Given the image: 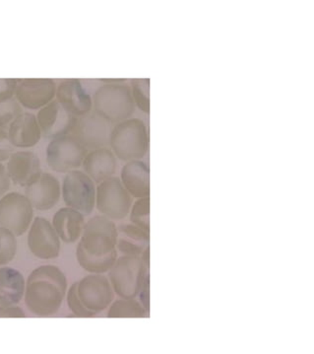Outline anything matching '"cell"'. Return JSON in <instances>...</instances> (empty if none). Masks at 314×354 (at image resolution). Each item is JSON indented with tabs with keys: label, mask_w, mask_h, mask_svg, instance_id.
Here are the masks:
<instances>
[{
	"label": "cell",
	"mask_w": 314,
	"mask_h": 354,
	"mask_svg": "<svg viewBox=\"0 0 314 354\" xmlns=\"http://www.w3.org/2000/svg\"><path fill=\"white\" fill-rule=\"evenodd\" d=\"M117 226L114 221L96 215L85 222L76 248V259L90 274H105L117 260Z\"/></svg>",
	"instance_id": "cell-1"
},
{
	"label": "cell",
	"mask_w": 314,
	"mask_h": 354,
	"mask_svg": "<svg viewBox=\"0 0 314 354\" xmlns=\"http://www.w3.org/2000/svg\"><path fill=\"white\" fill-rule=\"evenodd\" d=\"M67 290V277L61 268L52 265L41 266L28 277L25 304L35 316L52 317L61 309Z\"/></svg>",
	"instance_id": "cell-2"
},
{
	"label": "cell",
	"mask_w": 314,
	"mask_h": 354,
	"mask_svg": "<svg viewBox=\"0 0 314 354\" xmlns=\"http://www.w3.org/2000/svg\"><path fill=\"white\" fill-rule=\"evenodd\" d=\"M110 147L119 160H142L149 150V133L144 120L130 118L115 124Z\"/></svg>",
	"instance_id": "cell-3"
},
{
	"label": "cell",
	"mask_w": 314,
	"mask_h": 354,
	"mask_svg": "<svg viewBox=\"0 0 314 354\" xmlns=\"http://www.w3.org/2000/svg\"><path fill=\"white\" fill-rule=\"evenodd\" d=\"M93 111L110 124L130 119L135 112L130 86L126 83H105L93 95Z\"/></svg>",
	"instance_id": "cell-4"
},
{
	"label": "cell",
	"mask_w": 314,
	"mask_h": 354,
	"mask_svg": "<svg viewBox=\"0 0 314 354\" xmlns=\"http://www.w3.org/2000/svg\"><path fill=\"white\" fill-rule=\"evenodd\" d=\"M149 274V270L140 257L122 254L108 272V279L119 298L137 297Z\"/></svg>",
	"instance_id": "cell-5"
},
{
	"label": "cell",
	"mask_w": 314,
	"mask_h": 354,
	"mask_svg": "<svg viewBox=\"0 0 314 354\" xmlns=\"http://www.w3.org/2000/svg\"><path fill=\"white\" fill-rule=\"evenodd\" d=\"M133 198L119 177H110L97 186L96 207L112 221H124L129 215Z\"/></svg>",
	"instance_id": "cell-6"
},
{
	"label": "cell",
	"mask_w": 314,
	"mask_h": 354,
	"mask_svg": "<svg viewBox=\"0 0 314 354\" xmlns=\"http://www.w3.org/2000/svg\"><path fill=\"white\" fill-rule=\"evenodd\" d=\"M96 183L81 170L66 173L61 185V196L66 207L78 210L85 216L96 207Z\"/></svg>",
	"instance_id": "cell-7"
},
{
	"label": "cell",
	"mask_w": 314,
	"mask_h": 354,
	"mask_svg": "<svg viewBox=\"0 0 314 354\" xmlns=\"http://www.w3.org/2000/svg\"><path fill=\"white\" fill-rule=\"evenodd\" d=\"M87 153L86 148L72 134H68L50 140L46 151V158L50 170L66 174L78 170Z\"/></svg>",
	"instance_id": "cell-8"
},
{
	"label": "cell",
	"mask_w": 314,
	"mask_h": 354,
	"mask_svg": "<svg viewBox=\"0 0 314 354\" xmlns=\"http://www.w3.org/2000/svg\"><path fill=\"white\" fill-rule=\"evenodd\" d=\"M34 221V207L25 194L11 192L0 198V226L20 237Z\"/></svg>",
	"instance_id": "cell-9"
},
{
	"label": "cell",
	"mask_w": 314,
	"mask_h": 354,
	"mask_svg": "<svg viewBox=\"0 0 314 354\" xmlns=\"http://www.w3.org/2000/svg\"><path fill=\"white\" fill-rule=\"evenodd\" d=\"M114 124L94 111L77 118L72 136L88 151L110 147V133Z\"/></svg>",
	"instance_id": "cell-10"
},
{
	"label": "cell",
	"mask_w": 314,
	"mask_h": 354,
	"mask_svg": "<svg viewBox=\"0 0 314 354\" xmlns=\"http://www.w3.org/2000/svg\"><path fill=\"white\" fill-rule=\"evenodd\" d=\"M28 247L40 260H55L61 254V240L48 219L35 217L28 233Z\"/></svg>",
	"instance_id": "cell-11"
},
{
	"label": "cell",
	"mask_w": 314,
	"mask_h": 354,
	"mask_svg": "<svg viewBox=\"0 0 314 354\" xmlns=\"http://www.w3.org/2000/svg\"><path fill=\"white\" fill-rule=\"evenodd\" d=\"M81 302L95 315L105 311L115 299V291L106 275L91 274L78 281Z\"/></svg>",
	"instance_id": "cell-12"
},
{
	"label": "cell",
	"mask_w": 314,
	"mask_h": 354,
	"mask_svg": "<svg viewBox=\"0 0 314 354\" xmlns=\"http://www.w3.org/2000/svg\"><path fill=\"white\" fill-rule=\"evenodd\" d=\"M57 84L50 78H25L18 80L15 99L22 107L41 110L54 101Z\"/></svg>",
	"instance_id": "cell-13"
},
{
	"label": "cell",
	"mask_w": 314,
	"mask_h": 354,
	"mask_svg": "<svg viewBox=\"0 0 314 354\" xmlns=\"http://www.w3.org/2000/svg\"><path fill=\"white\" fill-rule=\"evenodd\" d=\"M41 136L48 140L72 133L77 118L62 107L57 100L50 102L37 114Z\"/></svg>",
	"instance_id": "cell-14"
},
{
	"label": "cell",
	"mask_w": 314,
	"mask_h": 354,
	"mask_svg": "<svg viewBox=\"0 0 314 354\" xmlns=\"http://www.w3.org/2000/svg\"><path fill=\"white\" fill-rule=\"evenodd\" d=\"M55 100L76 118L93 111V98L79 80L61 81L57 85Z\"/></svg>",
	"instance_id": "cell-15"
},
{
	"label": "cell",
	"mask_w": 314,
	"mask_h": 354,
	"mask_svg": "<svg viewBox=\"0 0 314 354\" xmlns=\"http://www.w3.org/2000/svg\"><path fill=\"white\" fill-rule=\"evenodd\" d=\"M25 196L39 212H48L59 203L61 185L55 176L43 172L38 179L25 187Z\"/></svg>",
	"instance_id": "cell-16"
},
{
	"label": "cell",
	"mask_w": 314,
	"mask_h": 354,
	"mask_svg": "<svg viewBox=\"0 0 314 354\" xmlns=\"http://www.w3.org/2000/svg\"><path fill=\"white\" fill-rule=\"evenodd\" d=\"M7 174L16 186L27 187L40 177L41 163L40 157L33 151H14L7 160Z\"/></svg>",
	"instance_id": "cell-17"
},
{
	"label": "cell",
	"mask_w": 314,
	"mask_h": 354,
	"mask_svg": "<svg viewBox=\"0 0 314 354\" xmlns=\"http://www.w3.org/2000/svg\"><path fill=\"white\" fill-rule=\"evenodd\" d=\"M83 171L96 184L114 177L117 170V158L108 147L90 150L82 164Z\"/></svg>",
	"instance_id": "cell-18"
},
{
	"label": "cell",
	"mask_w": 314,
	"mask_h": 354,
	"mask_svg": "<svg viewBox=\"0 0 314 354\" xmlns=\"http://www.w3.org/2000/svg\"><path fill=\"white\" fill-rule=\"evenodd\" d=\"M7 133L9 141L15 148L36 147L43 136L37 115L27 112H23L14 120L7 129Z\"/></svg>",
	"instance_id": "cell-19"
},
{
	"label": "cell",
	"mask_w": 314,
	"mask_h": 354,
	"mask_svg": "<svg viewBox=\"0 0 314 354\" xmlns=\"http://www.w3.org/2000/svg\"><path fill=\"white\" fill-rule=\"evenodd\" d=\"M119 179L133 198L150 196V168L146 162H126L121 169Z\"/></svg>",
	"instance_id": "cell-20"
},
{
	"label": "cell",
	"mask_w": 314,
	"mask_h": 354,
	"mask_svg": "<svg viewBox=\"0 0 314 354\" xmlns=\"http://www.w3.org/2000/svg\"><path fill=\"white\" fill-rule=\"evenodd\" d=\"M52 224L62 242L73 244L82 236L85 215L71 207H61L55 212Z\"/></svg>",
	"instance_id": "cell-21"
},
{
	"label": "cell",
	"mask_w": 314,
	"mask_h": 354,
	"mask_svg": "<svg viewBox=\"0 0 314 354\" xmlns=\"http://www.w3.org/2000/svg\"><path fill=\"white\" fill-rule=\"evenodd\" d=\"M26 281L18 270L0 268V306H15L25 295Z\"/></svg>",
	"instance_id": "cell-22"
},
{
	"label": "cell",
	"mask_w": 314,
	"mask_h": 354,
	"mask_svg": "<svg viewBox=\"0 0 314 354\" xmlns=\"http://www.w3.org/2000/svg\"><path fill=\"white\" fill-rule=\"evenodd\" d=\"M150 233L133 223L117 226V250L126 256H138L149 246Z\"/></svg>",
	"instance_id": "cell-23"
},
{
	"label": "cell",
	"mask_w": 314,
	"mask_h": 354,
	"mask_svg": "<svg viewBox=\"0 0 314 354\" xmlns=\"http://www.w3.org/2000/svg\"><path fill=\"white\" fill-rule=\"evenodd\" d=\"M148 312L135 298H119L108 307V318H145Z\"/></svg>",
	"instance_id": "cell-24"
},
{
	"label": "cell",
	"mask_w": 314,
	"mask_h": 354,
	"mask_svg": "<svg viewBox=\"0 0 314 354\" xmlns=\"http://www.w3.org/2000/svg\"><path fill=\"white\" fill-rule=\"evenodd\" d=\"M134 104L145 114H150V80L149 78H135L129 84Z\"/></svg>",
	"instance_id": "cell-25"
},
{
	"label": "cell",
	"mask_w": 314,
	"mask_h": 354,
	"mask_svg": "<svg viewBox=\"0 0 314 354\" xmlns=\"http://www.w3.org/2000/svg\"><path fill=\"white\" fill-rule=\"evenodd\" d=\"M129 219L131 223L150 233V196L134 201L129 212Z\"/></svg>",
	"instance_id": "cell-26"
},
{
	"label": "cell",
	"mask_w": 314,
	"mask_h": 354,
	"mask_svg": "<svg viewBox=\"0 0 314 354\" xmlns=\"http://www.w3.org/2000/svg\"><path fill=\"white\" fill-rule=\"evenodd\" d=\"M17 249L16 236L8 229L0 226V267L8 265L15 259Z\"/></svg>",
	"instance_id": "cell-27"
},
{
	"label": "cell",
	"mask_w": 314,
	"mask_h": 354,
	"mask_svg": "<svg viewBox=\"0 0 314 354\" xmlns=\"http://www.w3.org/2000/svg\"><path fill=\"white\" fill-rule=\"evenodd\" d=\"M23 113L22 106L15 98L0 102V129H8L14 120Z\"/></svg>",
	"instance_id": "cell-28"
},
{
	"label": "cell",
	"mask_w": 314,
	"mask_h": 354,
	"mask_svg": "<svg viewBox=\"0 0 314 354\" xmlns=\"http://www.w3.org/2000/svg\"><path fill=\"white\" fill-rule=\"evenodd\" d=\"M77 286L78 281L74 282L67 290L66 301L69 309L76 317H79V318H91V317L96 316L81 302L79 296H78Z\"/></svg>",
	"instance_id": "cell-29"
},
{
	"label": "cell",
	"mask_w": 314,
	"mask_h": 354,
	"mask_svg": "<svg viewBox=\"0 0 314 354\" xmlns=\"http://www.w3.org/2000/svg\"><path fill=\"white\" fill-rule=\"evenodd\" d=\"M18 80H16V78H2V80H0V102L14 98Z\"/></svg>",
	"instance_id": "cell-30"
},
{
	"label": "cell",
	"mask_w": 314,
	"mask_h": 354,
	"mask_svg": "<svg viewBox=\"0 0 314 354\" xmlns=\"http://www.w3.org/2000/svg\"><path fill=\"white\" fill-rule=\"evenodd\" d=\"M14 149L15 147L9 141L6 129H0V163L8 160Z\"/></svg>",
	"instance_id": "cell-31"
},
{
	"label": "cell",
	"mask_w": 314,
	"mask_h": 354,
	"mask_svg": "<svg viewBox=\"0 0 314 354\" xmlns=\"http://www.w3.org/2000/svg\"><path fill=\"white\" fill-rule=\"evenodd\" d=\"M26 314L18 306H0V318H25Z\"/></svg>",
	"instance_id": "cell-32"
},
{
	"label": "cell",
	"mask_w": 314,
	"mask_h": 354,
	"mask_svg": "<svg viewBox=\"0 0 314 354\" xmlns=\"http://www.w3.org/2000/svg\"><path fill=\"white\" fill-rule=\"evenodd\" d=\"M10 186L11 180L8 174H7L6 167L3 164L0 163V198H1L4 194L8 193Z\"/></svg>",
	"instance_id": "cell-33"
},
{
	"label": "cell",
	"mask_w": 314,
	"mask_h": 354,
	"mask_svg": "<svg viewBox=\"0 0 314 354\" xmlns=\"http://www.w3.org/2000/svg\"><path fill=\"white\" fill-rule=\"evenodd\" d=\"M139 302L142 304V306L146 309L148 313L150 311V275L148 274L146 281L143 284L142 288H141L139 295Z\"/></svg>",
	"instance_id": "cell-34"
},
{
	"label": "cell",
	"mask_w": 314,
	"mask_h": 354,
	"mask_svg": "<svg viewBox=\"0 0 314 354\" xmlns=\"http://www.w3.org/2000/svg\"><path fill=\"white\" fill-rule=\"evenodd\" d=\"M141 260H142L144 265L146 266L148 270L150 268V246H148L146 249L144 250L142 254L140 256Z\"/></svg>",
	"instance_id": "cell-35"
},
{
	"label": "cell",
	"mask_w": 314,
	"mask_h": 354,
	"mask_svg": "<svg viewBox=\"0 0 314 354\" xmlns=\"http://www.w3.org/2000/svg\"><path fill=\"white\" fill-rule=\"evenodd\" d=\"M103 82L106 83H124L126 82V80H101Z\"/></svg>",
	"instance_id": "cell-36"
}]
</instances>
